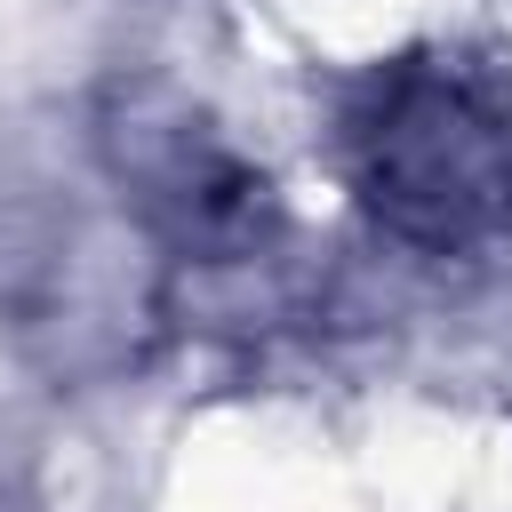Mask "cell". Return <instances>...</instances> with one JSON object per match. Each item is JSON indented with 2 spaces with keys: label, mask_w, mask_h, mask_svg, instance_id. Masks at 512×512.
I'll list each match as a JSON object with an SVG mask.
<instances>
[{
  "label": "cell",
  "mask_w": 512,
  "mask_h": 512,
  "mask_svg": "<svg viewBox=\"0 0 512 512\" xmlns=\"http://www.w3.org/2000/svg\"><path fill=\"white\" fill-rule=\"evenodd\" d=\"M344 176L360 208L424 256L512 240V88L464 64H384L352 88Z\"/></svg>",
  "instance_id": "obj_1"
}]
</instances>
